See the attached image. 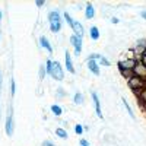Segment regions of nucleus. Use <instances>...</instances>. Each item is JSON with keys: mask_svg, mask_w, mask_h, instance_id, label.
Listing matches in <instances>:
<instances>
[{"mask_svg": "<svg viewBox=\"0 0 146 146\" xmlns=\"http://www.w3.org/2000/svg\"><path fill=\"white\" fill-rule=\"evenodd\" d=\"M40 45L42 47V48H45V50L48 51V53H53V45H51V42L50 41H48V38H47V36H40Z\"/></svg>", "mask_w": 146, "mask_h": 146, "instance_id": "ddd939ff", "label": "nucleus"}, {"mask_svg": "<svg viewBox=\"0 0 146 146\" xmlns=\"http://www.w3.org/2000/svg\"><path fill=\"white\" fill-rule=\"evenodd\" d=\"M120 21H118V18H111V23H114V25H117Z\"/></svg>", "mask_w": 146, "mask_h": 146, "instance_id": "c9c22d12", "label": "nucleus"}, {"mask_svg": "<svg viewBox=\"0 0 146 146\" xmlns=\"http://www.w3.org/2000/svg\"><path fill=\"white\" fill-rule=\"evenodd\" d=\"M63 18H64V21L67 22V25L72 28V27H73V23H75V21L72 19V16L69 15V12H63Z\"/></svg>", "mask_w": 146, "mask_h": 146, "instance_id": "5701e85b", "label": "nucleus"}, {"mask_svg": "<svg viewBox=\"0 0 146 146\" xmlns=\"http://www.w3.org/2000/svg\"><path fill=\"white\" fill-rule=\"evenodd\" d=\"M101 57H102V54H96V53H92V54L88 57V60H96V62H100V60H101Z\"/></svg>", "mask_w": 146, "mask_h": 146, "instance_id": "bb28decb", "label": "nucleus"}, {"mask_svg": "<svg viewBox=\"0 0 146 146\" xmlns=\"http://www.w3.org/2000/svg\"><path fill=\"white\" fill-rule=\"evenodd\" d=\"M120 73H121V76H123L124 79H131L133 76H135V73H133V70H120Z\"/></svg>", "mask_w": 146, "mask_h": 146, "instance_id": "4be33fe9", "label": "nucleus"}, {"mask_svg": "<svg viewBox=\"0 0 146 146\" xmlns=\"http://www.w3.org/2000/svg\"><path fill=\"white\" fill-rule=\"evenodd\" d=\"M110 64H111V63H110V60H108L107 57H104V56H102V57H101V60H100V66H107V67H108Z\"/></svg>", "mask_w": 146, "mask_h": 146, "instance_id": "a878e982", "label": "nucleus"}, {"mask_svg": "<svg viewBox=\"0 0 146 146\" xmlns=\"http://www.w3.org/2000/svg\"><path fill=\"white\" fill-rule=\"evenodd\" d=\"M121 101H123V105H124V108L127 110V113H129V115H130V117H131L133 120H135V118H136V115H135V113H133V110H131L130 104L127 102V100H124V98H123V100H121Z\"/></svg>", "mask_w": 146, "mask_h": 146, "instance_id": "412c9836", "label": "nucleus"}, {"mask_svg": "<svg viewBox=\"0 0 146 146\" xmlns=\"http://www.w3.org/2000/svg\"><path fill=\"white\" fill-rule=\"evenodd\" d=\"M41 146H56V145H54V142H51V140H44Z\"/></svg>", "mask_w": 146, "mask_h": 146, "instance_id": "72a5a7b5", "label": "nucleus"}, {"mask_svg": "<svg viewBox=\"0 0 146 146\" xmlns=\"http://www.w3.org/2000/svg\"><path fill=\"white\" fill-rule=\"evenodd\" d=\"M140 16H142V18H143L145 21H146V9H143V10L140 12Z\"/></svg>", "mask_w": 146, "mask_h": 146, "instance_id": "f704fd0d", "label": "nucleus"}, {"mask_svg": "<svg viewBox=\"0 0 146 146\" xmlns=\"http://www.w3.org/2000/svg\"><path fill=\"white\" fill-rule=\"evenodd\" d=\"M56 95H57V98H60V96H66L67 94H66V91H63L62 88H58L57 92H56Z\"/></svg>", "mask_w": 146, "mask_h": 146, "instance_id": "c85d7f7f", "label": "nucleus"}, {"mask_svg": "<svg viewBox=\"0 0 146 146\" xmlns=\"http://www.w3.org/2000/svg\"><path fill=\"white\" fill-rule=\"evenodd\" d=\"M2 18H3V12L0 10V21H2Z\"/></svg>", "mask_w": 146, "mask_h": 146, "instance_id": "e433bc0d", "label": "nucleus"}, {"mask_svg": "<svg viewBox=\"0 0 146 146\" xmlns=\"http://www.w3.org/2000/svg\"><path fill=\"white\" fill-rule=\"evenodd\" d=\"M91 96H92V102H94V107H95V113H96V117L98 118H104V114H102V110H101V102H100V96L95 91L91 92Z\"/></svg>", "mask_w": 146, "mask_h": 146, "instance_id": "20e7f679", "label": "nucleus"}, {"mask_svg": "<svg viewBox=\"0 0 146 146\" xmlns=\"http://www.w3.org/2000/svg\"><path fill=\"white\" fill-rule=\"evenodd\" d=\"M85 101V96L82 92H76L75 95H73V104H76V105H82Z\"/></svg>", "mask_w": 146, "mask_h": 146, "instance_id": "2eb2a0df", "label": "nucleus"}, {"mask_svg": "<svg viewBox=\"0 0 146 146\" xmlns=\"http://www.w3.org/2000/svg\"><path fill=\"white\" fill-rule=\"evenodd\" d=\"M137 98H139L140 105H142V107H146V89H143V91H140V92L137 94Z\"/></svg>", "mask_w": 146, "mask_h": 146, "instance_id": "aec40b11", "label": "nucleus"}, {"mask_svg": "<svg viewBox=\"0 0 146 146\" xmlns=\"http://www.w3.org/2000/svg\"><path fill=\"white\" fill-rule=\"evenodd\" d=\"M133 73H135V76H137V78H140L142 80L146 82V66H143L140 62H137V64L135 66Z\"/></svg>", "mask_w": 146, "mask_h": 146, "instance_id": "6e6552de", "label": "nucleus"}, {"mask_svg": "<svg viewBox=\"0 0 146 146\" xmlns=\"http://www.w3.org/2000/svg\"><path fill=\"white\" fill-rule=\"evenodd\" d=\"M38 75H40V80H42L47 75V70H45V64H41L40 69H38Z\"/></svg>", "mask_w": 146, "mask_h": 146, "instance_id": "b1692460", "label": "nucleus"}, {"mask_svg": "<svg viewBox=\"0 0 146 146\" xmlns=\"http://www.w3.org/2000/svg\"><path fill=\"white\" fill-rule=\"evenodd\" d=\"M62 28H63V22H54V23H50V31L54 32V34L60 32V31H62Z\"/></svg>", "mask_w": 146, "mask_h": 146, "instance_id": "dca6fc26", "label": "nucleus"}, {"mask_svg": "<svg viewBox=\"0 0 146 146\" xmlns=\"http://www.w3.org/2000/svg\"><path fill=\"white\" fill-rule=\"evenodd\" d=\"M127 85H129V88L135 92L136 95H137L140 91L145 89V80H142V79L137 78V76H133L131 79H129V80H127Z\"/></svg>", "mask_w": 146, "mask_h": 146, "instance_id": "f257e3e1", "label": "nucleus"}, {"mask_svg": "<svg viewBox=\"0 0 146 146\" xmlns=\"http://www.w3.org/2000/svg\"><path fill=\"white\" fill-rule=\"evenodd\" d=\"M53 69H54V60L48 58L47 62H45V70H47V75H50V76H51Z\"/></svg>", "mask_w": 146, "mask_h": 146, "instance_id": "6ab92c4d", "label": "nucleus"}, {"mask_svg": "<svg viewBox=\"0 0 146 146\" xmlns=\"http://www.w3.org/2000/svg\"><path fill=\"white\" fill-rule=\"evenodd\" d=\"M86 67L92 73L94 76H100L101 75V69H100V62L96 60H86Z\"/></svg>", "mask_w": 146, "mask_h": 146, "instance_id": "0eeeda50", "label": "nucleus"}, {"mask_svg": "<svg viewBox=\"0 0 146 146\" xmlns=\"http://www.w3.org/2000/svg\"><path fill=\"white\" fill-rule=\"evenodd\" d=\"M70 44L73 45V50H75V56H80L82 53V47H83V38H79L78 35L75 34H72L70 36Z\"/></svg>", "mask_w": 146, "mask_h": 146, "instance_id": "f03ea898", "label": "nucleus"}, {"mask_svg": "<svg viewBox=\"0 0 146 146\" xmlns=\"http://www.w3.org/2000/svg\"><path fill=\"white\" fill-rule=\"evenodd\" d=\"M136 45H142L143 48H146V38H140L136 41Z\"/></svg>", "mask_w": 146, "mask_h": 146, "instance_id": "c756f323", "label": "nucleus"}, {"mask_svg": "<svg viewBox=\"0 0 146 146\" xmlns=\"http://www.w3.org/2000/svg\"><path fill=\"white\" fill-rule=\"evenodd\" d=\"M15 92H16V83H15V79L12 78V79H10V95L13 96Z\"/></svg>", "mask_w": 146, "mask_h": 146, "instance_id": "393cba45", "label": "nucleus"}, {"mask_svg": "<svg viewBox=\"0 0 146 146\" xmlns=\"http://www.w3.org/2000/svg\"><path fill=\"white\" fill-rule=\"evenodd\" d=\"M64 63H66V69L69 73H72V75H75V67H73V62H72V56L69 51H64Z\"/></svg>", "mask_w": 146, "mask_h": 146, "instance_id": "9b49d317", "label": "nucleus"}, {"mask_svg": "<svg viewBox=\"0 0 146 146\" xmlns=\"http://www.w3.org/2000/svg\"><path fill=\"white\" fill-rule=\"evenodd\" d=\"M48 22H50V23L62 22V13H60L58 9H54V10H50V12H48Z\"/></svg>", "mask_w": 146, "mask_h": 146, "instance_id": "1a4fd4ad", "label": "nucleus"}, {"mask_svg": "<svg viewBox=\"0 0 146 146\" xmlns=\"http://www.w3.org/2000/svg\"><path fill=\"white\" fill-rule=\"evenodd\" d=\"M6 135L7 136H12L13 135V110H12V107L9 108V114H7V118H6Z\"/></svg>", "mask_w": 146, "mask_h": 146, "instance_id": "423d86ee", "label": "nucleus"}, {"mask_svg": "<svg viewBox=\"0 0 146 146\" xmlns=\"http://www.w3.org/2000/svg\"><path fill=\"white\" fill-rule=\"evenodd\" d=\"M83 126L82 124H76L75 126V133H76V135H83Z\"/></svg>", "mask_w": 146, "mask_h": 146, "instance_id": "cd10ccee", "label": "nucleus"}, {"mask_svg": "<svg viewBox=\"0 0 146 146\" xmlns=\"http://www.w3.org/2000/svg\"><path fill=\"white\" fill-rule=\"evenodd\" d=\"M89 36H91V40H92V41H98V40H100L101 32H100V29L96 28L95 25H92V27L89 28Z\"/></svg>", "mask_w": 146, "mask_h": 146, "instance_id": "4468645a", "label": "nucleus"}, {"mask_svg": "<svg viewBox=\"0 0 146 146\" xmlns=\"http://www.w3.org/2000/svg\"><path fill=\"white\" fill-rule=\"evenodd\" d=\"M95 13H96V12H95L94 5L88 2L86 5H85V18H86V19H94L95 18Z\"/></svg>", "mask_w": 146, "mask_h": 146, "instance_id": "f8f14e48", "label": "nucleus"}, {"mask_svg": "<svg viewBox=\"0 0 146 146\" xmlns=\"http://www.w3.org/2000/svg\"><path fill=\"white\" fill-rule=\"evenodd\" d=\"M136 64H137V58L129 57V58H126V60H121V62H118V70H133Z\"/></svg>", "mask_w": 146, "mask_h": 146, "instance_id": "7ed1b4c3", "label": "nucleus"}, {"mask_svg": "<svg viewBox=\"0 0 146 146\" xmlns=\"http://www.w3.org/2000/svg\"><path fill=\"white\" fill-rule=\"evenodd\" d=\"M79 145H80V146H91V143H89L86 139H83V137L79 140Z\"/></svg>", "mask_w": 146, "mask_h": 146, "instance_id": "7c9ffc66", "label": "nucleus"}, {"mask_svg": "<svg viewBox=\"0 0 146 146\" xmlns=\"http://www.w3.org/2000/svg\"><path fill=\"white\" fill-rule=\"evenodd\" d=\"M56 136L60 137V139H63V140H66V139L69 137L67 131H66L64 129H62V127H57V129H56Z\"/></svg>", "mask_w": 146, "mask_h": 146, "instance_id": "a211bd4d", "label": "nucleus"}, {"mask_svg": "<svg viewBox=\"0 0 146 146\" xmlns=\"http://www.w3.org/2000/svg\"><path fill=\"white\" fill-rule=\"evenodd\" d=\"M137 62H140L143 66H146V54H143V56H140L139 58H137Z\"/></svg>", "mask_w": 146, "mask_h": 146, "instance_id": "2f4dec72", "label": "nucleus"}, {"mask_svg": "<svg viewBox=\"0 0 146 146\" xmlns=\"http://www.w3.org/2000/svg\"><path fill=\"white\" fill-rule=\"evenodd\" d=\"M72 29H73V34H75V35H78L79 38H83V35H85V28H83V25H82L79 21H75Z\"/></svg>", "mask_w": 146, "mask_h": 146, "instance_id": "9d476101", "label": "nucleus"}, {"mask_svg": "<svg viewBox=\"0 0 146 146\" xmlns=\"http://www.w3.org/2000/svg\"><path fill=\"white\" fill-rule=\"evenodd\" d=\"M45 5V0H35V6H38V7H42Z\"/></svg>", "mask_w": 146, "mask_h": 146, "instance_id": "473e14b6", "label": "nucleus"}, {"mask_svg": "<svg viewBox=\"0 0 146 146\" xmlns=\"http://www.w3.org/2000/svg\"><path fill=\"white\" fill-rule=\"evenodd\" d=\"M51 76L56 80H63L64 79V70H63L62 63H60V62H54V69H53Z\"/></svg>", "mask_w": 146, "mask_h": 146, "instance_id": "39448f33", "label": "nucleus"}, {"mask_svg": "<svg viewBox=\"0 0 146 146\" xmlns=\"http://www.w3.org/2000/svg\"><path fill=\"white\" fill-rule=\"evenodd\" d=\"M50 110H51V113L56 115V117H60L63 114V108L60 107V105H57V104H53L51 107H50Z\"/></svg>", "mask_w": 146, "mask_h": 146, "instance_id": "f3484780", "label": "nucleus"}]
</instances>
